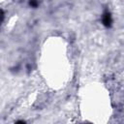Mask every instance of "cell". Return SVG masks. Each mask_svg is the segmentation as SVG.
<instances>
[{
    "label": "cell",
    "mask_w": 124,
    "mask_h": 124,
    "mask_svg": "<svg viewBox=\"0 0 124 124\" xmlns=\"http://www.w3.org/2000/svg\"><path fill=\"white\" fill-rule=\"evenodd\" d=\"M29 4H30V6L36 8V7L39 5V1H38V0H30V1H29Z\"/></svg>",
    "instance_id": "cell-2"
},
{
    "label": "cell",
    "mask_w": 124,
    "mask_h": 124,
    "mask_svg": "<svg viewBox=\"0 0 124 124\" xmlns=\"http://www.w3.org/2000/svg\"><path fill=\"white\" fill-rule=\"evenodd\" d=\"M102 20H103V24H104L106 27H110V26H111V22H112L110 13L108 12V11H106V12L104 13V15H103V19H102Z\"/></svg>",
    "instance_id": "cell-1"
}]
</instances>
